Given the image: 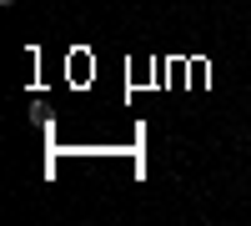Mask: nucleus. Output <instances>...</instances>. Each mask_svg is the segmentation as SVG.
<instances>
[{
    "label": "nucleus",
    "instance_id": "1",
    "mask_svg": "<svg viewBox=\"0 0 251 226\" xmlns=\"http://www.w3.org/2000/svg\"><path fill=\"white\" fill-rule=\"evenodd\" d=\"M0 5H15V0H0Z\"/></svg>",
    "mask_w": 251,
    "mask_h": 226
}]
</instances>
